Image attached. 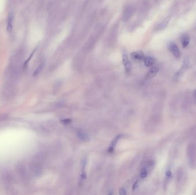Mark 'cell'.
<instances>
[{"mask_svg":"<svg viewBox=\"0 0 196 195\" xmlns=\"http://www.w3.org/2000/svg\"><path fill=\"white\" fill-rule=\"evenodd\" d=\"M78 136L79 137V139H80L81 140L84 141V140H87L89 138V135L86 133L85 132L83 131H79L78 132Z\"/></svg>","mask_w":196,"mask_h":195,"instance_id":"12","label":"cell"},{"mask_svg":"<svg viewBox=\"0 0 196 195\" xmlns=\"http://www.w3.org/2000/svg\"><path fill=\"white\" fill-rule=\"evenodd\" d=\"M193 98L196 101V91H195V92L193 93Z\"/></svg>","mask_w":196,"mask_h":195,"instance_id":"21","label":"cell"},{"mask_svg":"<svg viewBox=\"0 0 196 195\" xmlns=\"http://www.w3.org/2000/svg\"><path fill=\"white\" fill-rule=\"evenodd\" d=\"M13 16L12 14H9L8 16V24H7V31L8 32L10 33L12 31L13 29Z\"/></svg>","mask_w":196,"mask_h":195,"instance_id":"10","label":"cell"},{"mask_svg":"<svg viewBox=\"0 0 196 195\" xmlns=\"http://www.w3.org/2000/svg\"><path fill=\"white\" fill-rule=\"evenodd\" d=\"M187 154L190 167L196 168V145L194 143L189 144L187 148Z\"/></svg>","mask_w":196,"mask_h":195,"instance_id":"1","label":"cell"},{"mask_svg":"<svg viewBox=\"0 0 196 195\" xmlns=\"http://www.w3.org/2000/svg\"><path fill=\"white\" fill-rule=\"evenodd\" d=\"M158 71H159V68L157 66H153V67L152 66V67L150 68V69L149 70L147 75V77L148 79H151L157 75Z\"/></svg>","mask_w":196,"mask_h":195,"instance_id":"8","label":"cell"},{"mask_svg":"<svg viewBox=\"0 0 196 195\" xmlns=\"http://www.w3.org/2000/svg\"><path fill=\"white\" fill-rule=\"evenodd\" d=\"M147 171L146 169V168L142 169V170H140V177L142 178H144L147 177Z\"/></svg>","mask_w":196,"mask_h":195,"instance_id":"14","label":"cell"},{"mask_svg":"<svg viewBox=\"0 0 196 195\" xmlns=\"http://www.w3.org/2000/svg\"><path fill=\"white\" fill-rule=\"evenodd\" d=\"M119 194H126V190L124 188H121L119 189Z\"/></svg>","mask_w":196,"mask_h":195,"instance_id":"18","label":"cell"},{"mask_svg":"<svg viewBox=\"0 0 196 195\" xmlns=\"http://www.w3.org/2000/svg\"><path fill=\"white\" fill-rule=\"evenodd\" d=\"M60 122H61V123H62L64 125H68L72 122V120L70 118H65V119L62 120L60 121Z\"/></svg>","mask_w":196,"mask_h":195,"instance_id":"16","label":"cell"},{"mask_svg":"<svg viewBox=\"0 0 196 195\" xmlns=\"http://www.w3.org/2000/svg\"><path fill=\"white\" fill-rule=\"evenodd\" d=\"M35 51H33L31 55V56H30V57H29V59H28V60L26 61V62H25V65H27V64L28 63V62L30 61V60H31V58L32 57V56H33V54H34V53H35Z\"/></svg>","mask_w":196,"mask_h":195,"instance_id":"19","label":"cell"},{"mask_svg":"<svg viewBox=\"0 0 196 195\" xmlns=\"http://www.w3.org/2000/svg\"><path fill=\"white\" fill-rule=\"evenodd\" d=\"M143 61L145 66L147 67H151L153 66V65L155 63V60L153 57L150 56L145 57Z\"/></svg>","mask_w":196,"mask_h":195,"instance_id":"9","label":"cell"},{"mask_svg":"<svg viewBox=\"0 0 196 195\" xmlns=\"http://www.w3.org/2000/svg\"><path fill=\"white\" fill-rule=\"evenodd\" d=\"M169 49L170 51V52L176 58L178 59L181 57V53H180L179 49L175 44L173 43H170L169 45Z\"/></svg>","mask_w":196,"mask_h":195,"instance_id":"2","label":"cell"},{"mask_svg":"<svg viewBox=\"0 0 196 195\" xmlns=\"http://www.w3.org/2000/svg\"><path fill=\"white\" fill-rule=\"evenodd\" d=\"M184 177V172L182 168H179L177 171V182L178 184L182 183Z\"/></svg>","mask_w":196,"mask_h":195,"instance_id":"6","label":"cell"},{"mask_svg":"<svg viewBox=\"0 0 196 195\" xmlns=\"http://www.w3.org/2000/svg\"><path fill=\"white\" fill-rule=\"evenodd\" d=\"M122 137V135L121 134H119L118 136H116L114 139L112 141V142H111L110 146H109V148H108V152L110 153H112L116 146V144L118 143V142L119 141V139Z\"/></svg>","mask_w":196,"mask_h":195,"instance_id":"4","label":"cell"},{"mask_svg":"<svg viewBox=\"0 0 196 195\" xmlns=\"http://www.w3.org/2000/svg\"><path fill=\"white\" fill-rule=\"evenodd\" d=\"M138 186V180H137L133 185V186H132V189L133 190H135Z\"/></svg>","mask_w":196,"mask_h":195,"instance_id":"20","label":"cell"},{"mask_svg":"<svg viewBox=\"0 0 196 195\" xmlns=\"http://www.w3.org/2000/svg\"><path fill=\"white\" fill-rule=\"evenodd\" d=\"M132 11H133V9L132 8V7H128L126 8V9H125L124 12L123 13V21H126L130 19V17H131V16L132 14Z\"/></svg>","mask_w":196,"mask_h":195,"instance_id":"7","label":"cell"},{"mask_svg":"<svg viewBox=\"0 0 196 195\" xmlns=\"http://www.w3.org/2000/svg\"><path fill=\"white\" fill-rule=\"evenodd\" d=\"M189 41H190V38L188 36L183 37L182 40V44L183 47L186 48L189 45Z\"/></svg>","mask_w":196,"mask_h":195,"instance_id":"13","label":"cell"},{"mask_svg":"<svg viewBox=\"0 0 196 195\" xmlns=\"http://www.w3.org/2000/svg\"><path fill=\"white\" fill-rule=\"evenodd\" d=\"M131 56L133 59H134L135 60H138V61L143 60L144 57H145L143 52L142 51L134 52L131 54Z\"/></svg>","mask_w":196,"mask_h":195,"instance_id":"5","label":"cell"},{"mask_svg":"<svg viewBox=\"0 0 196 195\" xmlns=\"http://www.w3.org/2000/svg\"><path fill=\"white\" fill-rule=\"evenodd\" d=\"M170 20V19H169V18H167L160 25H159V28L161 29H163L164 28L166 27V26L167 25L168 23H169V21Z\"/></svg>","mask_w":196,"mask_h":195,"instance_id":"15","label":"cell"},{"mask_svg":"<svg viewBox=\"0 0 196 195\" xmlns=\"http://www.w3.org/2000/svg\"><path fill=\"white\" fill-rule=\"evenodd\" d=\"M122 62L126 72L127 73L130 72L131 69V64L129 60L128 57L126 53H124L122 55Z\"/></svg>","mask_w":196,"mask_h":195,"instance_id":"3","label":"cell"},{"mask_svg":"<svg viewBox=\"0 0 196 195\" xmlns=\"http://www.w3.org/2000/svg\"><path fill=\"white\" fill-rule=\"evenodd\" d=\"M42 67H43V64H40V65L36 69V70L34 72V75H37L40 72V71L41 70Z\"/></svg>","mask_w":196,"mask_h":195,"instance_id":"17","label":"cell"},{"mask_svg":"<svg viewBox=\"0 0 196 195\" xmlns=\"http://www.w3.org/2000/svg\"><path fill=\"white\" fill-rule=\"evenodd\" d=\"M87 164V160L86 158H83L82 162V174H81V178L84 180L86 178V173L85 172V168Z\"/></svg>","mask_w":196,"mask_h":195,"instance_id":"11","label":"cell"}]
</instances>
